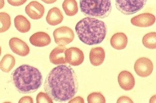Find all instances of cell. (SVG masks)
<instances>
[{
    "instance_id": "1",
    "label": "cell",
    "mask_w": 156,
    "mask_h": 103,
    "mask_svg": "<svg viewBox=\"0 0 156 103\" xmlns=\"http://www.w3.org/2000/svg\"><path fill=\"white\" fill-rule=\"evenodd\" d=\"M76 74L73 68L65 64L57 66L49 72L44 84L45 92L55 101L70 100L78 92Z\"/></svg>"
},
{
    "instance_id": "2",
    "label": "cell",
    "mask_w": 156,
    "mask_h": 103,
    "mask_svg": "<svg viewBox=\"0 0 156 103\" xmlns=\"http://www.w3.org/2000/svg\"><path fill=\"white\" fill-rule=\"evenodd\" d=\"M11 81L15 88L21 94H30L35 92L41 87L43 76L37 68L23 64L12 71Z\"/></svg>"
},
{
    "instance_id": "3",
    "label": "cell",
    "mask_w": 156,
    "mask_h": 103,
    "mask_svg": "<svg viewBox=\"0 0 156 103\" xmlns=\"http://www.w3.org/2000/svg\"><path fill=\"white\" fill-rule=\"evenodd\" d=\"M75 29L80 41L88 45L101 43L107 33V27L104 22L89 17L78 22Z\"/></svg>"
},
{
    "instance_id": "4",
    "label": "cell",
    "mask_w": 156,
    "mask_h": 103,
    "mask_svg": "<svg viewBox=\"0 0 156 103\" xmlns=\"http://www.w3.org/2000/svg\"><path fill=\"white\" fill-rule=\"evenodd\" d=\"M80 7L85 16L104 19L112 12V2L111 0H80Z\"/></svg>"
},
{
    "instance_id": "5",
    "label": "cell",
    "mask_w": 156,
    "mask_h": 103,
    "mask_svg": "<svg viewBox=\"0 0 156 103\" xmlns=\"http://www.w3.org/2000/svg\"><path fill=\"white\" fill-rule=\"evenodd\" d=\"M147 0H115V6L126 15L134 14L143 9Z\"/></svg>"
},
{
    "instance_id": "6",
    "label": "cell",
    "mask_w": 156,
    "mask_h": 103,
    "mask_svg": "<svg viewBox=\"0 0 156 103\" xmlns=\"http://www.w3.org/2000/svg\"><path fill=\"white\" fill-rule=\"evenodd\" d=\"M55 42L59 46H66L71 43L75 38V33L71 28L61 27L56 28L53 32Z\"/></svg>"
},
{
    "instance_id": "7",
    "label": "cell",
    "mask_w": 156,
    "mask_h": 103,
    "mask_svg": "<svg viewBox=\"0 0 156 103\" xmlns=\"http://www.w3.org/2000/svg\"><path fill=\"white\" fill-rule=\"evenodd\" d=\"M137 75L141 77H147L151 74L154 69L152 61L147 58H140L137 60L134 66Z\"/></svg>"
},
{
    "instance_id": "8",
    "label": "cell",
    "mask_w": 156,
    "mask_h": 103,
    "mask_svg": "<svg viewBox=\"0 0 156 103\" xmlns=\"http://www.w3.org/2000/svg\"><path fill=\"white\" fill-rule=\"evenodd\" d=\"M67 62L70 65L79 66L83 62L84 55L83 52L79 48L71 47L66 51Z\"/></svg>"
},
{
    "instance_id": "9",
    "label": "cell",
    "mask_w": 156,
    "mask_h": 103,
    "mask_svg": "<svg viewBox=\"0 0 156 103\" xmlns=\"http://www.w3.org/2000/svg\"><path fill=\"white\" fill-rule=\"evenodd\" d=\"M9 47L14 53L21 57H26L30 52V49L25 42L17 38H13L9 41Z\"/></svg>"
},
{
    "instance_id": "10",
    "label": "cell",
    "mask_w": 156,
    "mask_h": 103,
    "mask_svg": "<svg viewBox=\"0 0 156 103\" xmlns=\"http://www.w3.org/2000/svg\"><path fill=\"white\" fill-rule=\"evenodd\" d=\"M156 22V17L151 13H144L136 16L131 20L133 25L141 28H147L153 25Z\"/></svg>"
},
{
    "instance_id": "11",
    "label": "cell",
    "mask_w": 156,
    "mask_h": 103,
    "mask_svg": "<svg viewBox=\"0 0 156 103\" xmlns=\"http://www.w3.org/2000/svg\"><path fill=\"white\" fill-rule=\"evenodd\" d=\"M25 12L27 15L32 19H41L44 14V7L37 1H32L26 6Z\"/></svg>"
},
{
    "instance_id": "12",
    "label": "cell",
    "mask_w": 156,
    "mask_h": 103,
    "mask_svg": "<svg viewBox=\"0 0 156 103\" xmlns=\"http://www.w3.org/2000/svg\"><path fill=\"white\" fill-rule=\"evenodd\" d=\"M118 81L120 87L125 91L131 90L135 86V78L127 71L120 72L118 77Z\"/></svg>"
},
{
    "instance_id": "13",
    "label": "cell",
    "mask_w": 156,
    "mask_h": 103,
    "mask_svg": "<svg viewBox=\"0 0 156 103\" xmlns=\"http://www.w3.org/2000/svg\"><path fill=\"white\" fill-rule=\"evenodd\" d=\"M67 49L64 46H58L52 50L50 55L51 63L55 65L67 63L66 59V51Z\"/></svg>"
},
{
    "instance_id": "14",
    "label": "cell",
    "mask_w": 156,
    "mask_h": 103,
    "mask_svg": "<svg viewBox=\"0 0 156 103\" xmlns=\"http://www.w3.org/2000/svg\"><path fill=\"white\" fill-rule=\"evenodd\" d=\"M29 41L33 46L39 47L48 46L51 43L50 35L43 32H37L33 34L31 36Z\"/></svg>"
},
{
    "instance_id": "15",
    "label": "cell",
    "mask_w": 156,
    "mask_h": 103,
    "mask_svg": "<svg viewBox=\"0 0 156 103\" xmlns=\"http://www.w3.org/2000/svg\"><path fill=\"white\" fill-rule=\"evenodd\" d=\"M89 58L92 65L94 66L101 65L105 60V50L101 47L92 48L90 52Z\"/></svg>"
},
{
    "instance_id": "16",
    "label": "cell",
    "mask_w": 156,
    "mask_h": 103,
    "mask_svg": "<svg viewBox=\"0 0 156 103\" xmlns=\"http://www.w3.org/2000/svg\"><path fill=\"white\" fill-rule=\"evenodd\" d=\"M64 15L62 12L56 7H53L48 11L46 17L47 23L52 26H55L62 23Z\"/></svg>"
},
{
    "instance_id": "17",
    "label": "cell",
    "mask_w": 156,
    "mask_h": 103,
    "mask_svg": "<svg viewBox=\"0 0 156 103\" xmlns=\"http://www.w3.org/2000/svg\"><path fill=\"white\" fill-rule=\"evenodd\" d=\"M128 39L126 34L120 32L117 33L112 36L110 44L116 50H123L128 45Z\"/></svg>"
},
{
    "instance_id": "18",
    "label": "cell",
    "mask_w": 156,
    "mask_h": 103,
    "mask_svg": "<svg viewBox=\"0 0 156 103\" xmlns=\"http://www.w3.org/2000/svg\"><path fill=\"white\" fill-rule=\"evenodd\" d=\"M15 27L20 32L25 33L29 32L31 28V23L23 15H18L14 19Z\"/></svg>"
},
{
    "instance_id": "19",
    "label": "cell",
    "mask_w": 156,
    "mask_h": 103,
    "mask_svg": "<svg viewBox=\"0 0 156 103\" xmlns=\"http://www.w3.org/2000/svg\"><path fill=\"white\" fill-rule=\"evenodd\" d=\"M16 63L15 58L13 55L7 54L4 55L0 63L1 71L5 73H9L14 67Z\"/></svg>"
},
{
    "instance_id": "20",
    "label": "cell",
    "mask_w": 156,
    "mask_h": 103,
    "mask_svg": "<svg viewBox=\"0 0 156 103\" xmlns=\"http://www.w3.org/2000/svg\"><path fill=\"white\" fill-rule=\"evenodd\" d=\"M62 8L67 16H75L78 13V3L76 0H65L62 5Z\"/></svg>"
},
{
    "instance_id": "21",
    "label": "cell",
    "mask_w": 156,
    "mask_h": 103,
    "mask_svg": "<svg viewBox=\"0 0 156 103\" xmlns=\"http://www.w3.org/2000/svg\"><path fill=\"white\" fill-rule=\"evenodd\" d=\"M142 43L146 48L150 49H156V32H151L144 36Z\"/></svg>"
},
{
    "instance_id": "22",
    "label": "cell",
    "mask_w": 156,
    "mask_h": 103,
    "mask_svg": "<svg viewBox=\"0 0 156 103\" xmlns=\"http://www.w3.org/2000/svg\"><path fill=\"white\" fill-rule=\"evenodd\" d=\"M0 22H1V28H0L1 33L6 32L9 29L11 25V17L9 15L5 12H1Z\"/></svg>"
},
{
    "instance_id": "23",
    "label": "cell",
    "mask_w": 156,
    "mask_h": 103,
    "mask_svg": "<svg viewBox=\"0 0 156 103\" xmlns=\"http://www.w3.org/2000/svg\"><path fill=\"white\" fill-rule=\"evenodd\" d=\"M89 103H105V97L100 92H93L89 94L87 98Z\"/></svg>"
},
{
    "instance_id": "24",
    "label": "cell",
    "mask_w": 156,
    "mask_h": 103,
    "mask_svg": "<svg viewBox=\"0 0 156 103\" xmlns=\"http://www.w3.org/2000/svg\"><path fill=\"white\" fill-rule=\"evenodd\" d=\"M36 100L37 103H53V100L46 93L40 92L38 93Z\"/></svg>"
},
{
    "instance_id": "25",
    "label": "cell",
    "mask_w": 156,
    "mask_h": 103,
    "mask_svg": "<svg viewBox=\"0 0 156 103\" xmlns=\"http://www.w3.org/2000/svg\"><path fill=\"white\" fill-rule=\"evenodd\" d=\"M27 0H7L8 3L12 6H19L23 5L27 2Z\"/></svg>"
},
{
    "instance_id": "26",
    "label": "cell",
    "mask_w": 156,
    "mask_h": 103,
    "mask_svg": "<svg viewBox=\"0 0 156 103\" xmlns=\"http://www.w3.org/2000/svg\"><path fill=\"white\" fill-rule=\"evenodd\" d=\"M117 103H133V101L129 98L128 96H121L120 98H118V100L117 101Z\"/></svg>"
},
{
    "instance_id": "27",
    "label": "cell",
    "mask_w": 156,
    "mask_h": 103,
    "mask_svg": "<svg viewBox=\"0 0 156 103\" xmlns=\"http://www.w3.org/2000/svg\"><path fill=\"white\" fill-rule=\"evenodd\" d=\"M19 103H33L34 101L31 97L30 96H24L21 98L18 101Z\"/></svg>"
},
{
    "instance_id": "28",
    "label": "cell",
    "mask_w": 156,
    "mask_h": 103,
    "mask_svg": "<svg viewBox=\"0 0 156 103\" xmlns=\"http://www.w3.org/2000/svg\"><path fill=\"white\" fill-rule=\"evenodd\" d=\"M69 103H84V101L83 98L81 97V96H78L76 98H74L73 99L70 100L69 101Z\"/></svg>"
},
{
    "instance_id": "29",
    "label": "cell",
    "mask_w": 156,
    "mask_h": 103,
    "mask_svg": "<svg viewBox=\"0 0 156 103\" xmlns=\"http://www.w3.org/2000/svg\"><path fill=\"white\" fill-rule=\"evenodd\" d=\"M42 2H44L45 3L48 4H52L55 3V2H56L57 0H41Z\"/></svg>"
},
{
    "instance_id": "30",
    "label": "cell",
    "mask_w": 156,
    "mask_h": 103,
    "mask_svg": "<svg viewBox=\"0 0 156 103\" xmlns=\"http://www.w3.org/2000/svg\"><path fill=\"white\" fill-rule=\"evenodd\" d=\"M149 103H156V95H154L152 96L150 99Z\"/></svg>"
}]
</instances>
